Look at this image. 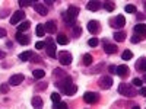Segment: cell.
<instances>
[{
    "label": "cell",
    "mask_w": 146,
    "mask_h": 109,
    "mask_svg": "<svg viewBox=\"0 0 146 109\" xmlns=\"http://www.w3.org/2000/svg\"><path fill=\"white\" fill-rule=\"evenodd\" d=\"M19 6H21V7H28V6H32V0H21V2H19Z\"/></svg>",
    "instance_id": "4dcf8cb0"
},
{
    "label": "cell",
    "mask_w": 146,
    "mask_h": 109,
    "mask_svg": "<svg viewBox=\"0 0 146 109\" xmlns=\"http://www.w3.org/2000/svg\"><path fill=\"white\" fill-rule=\"evenodd\" d=\"M76 92H78V87L75 86V84H70V86H67V87L64 89V93H66V95H69V96L75 95Z\"/></svg>",
    "instance_id": "44dd1931"
},
{
    "label": "cell",
    "mask_w": 146,
    "mask_h": 109,
    "mask_svg": "<svg viewBox=\"0 0 146 109\" xmlns=\"http://www.w3.org/2000/svg\"><path fill=\"white\" fill-rule=\"evenodd\" d=\"M108 70H110V73H113V74H117V67L115 66H110Z\"/></svg>",
    "instance_id": "60d3db41"
},
{
    "label": "cell",
    "mask_w": 146,
    "mask_h": 109,
    "mask_svg": "<svg viewBox=\"0 0 146 109\" xmlns=\"http://www.w3.org/2000/svg\"><path fill=\"white\" fill-rule=\"evenodd\" d=\"M92 60H94V58H92L91 54H85V55H83V64H85V66H91V64H92Z\"/></svg>",
    "instance_id": "484cf974"
},
{
    "label": "cell",
    "mask_w": 146,
    "mask_h": 109,
    "mask_svg": "<svg viewBox=\"0 0 146 109\" xmlns=\"http://www.w3.org/2000/svg\"><path fill=\"white\" fill-rule=\"evenodd\" d=\"M113 86V79L110 77V76H104V77H101V80H100V87L101 89H110Z\"/></svg>",
    "instance_id": "5b68a950"
},
{
    "label": "cell",
    "mask_w": 146,
    "mask_h": 109,
    "mask_svg": "<svg viewBox=\"0 0 146 109\" xmlns=\"http://www.w3.org/2000/svg\"><path fill=\"white\" fill-rule=\"evenodd\" d=\"M124 9H126V12H127V13H136V12H137L136 6H133V5H127Z\"/></svg>",
    "instance_id": "f546056e"
},
{
    "label": "cell",
    "mask_w": 146,
    "mask_h": 109,
    "mask_svg": "<svg viewBox=\"0 0 146 109\" xmlns=\"http://www.w3.org/2000/svg\"><path fill=\"white\" fill-rule=\"evenodd\" d=\"M34 9H35V12H36V13H40L41 16H45L47 15V6H44L42 3H35L34 5Z\"/></svg>",
    "instance_id": "7c38bea8"
},
{
    "label": "cell",
    "mask_w": 146,
    "mask_h": 109,
    "mask_svg": "<svg viewBox=\"0 0 146 109\" xmlns=\"http://www.w3.org/2000/svg\"><path fill=\"white\" fill-rule=\"evenodd\" d=\"M0 90H2L3 93H7L9 92V84H2V86H0Z\"/></svg>",
    "instance_id": "ab89813d"
},
{
    "label": "cell",
    "mask_w": 146,
    "mask_h": 109,
    "mask_svg": "<svg viewBox=\"0 0 146 109\" xmlns=\"http://www.w3.org/2000/svg\"><path fill=\"white\" fill-rule=\"evenodd\" d=\"M102 68H104V64H98V66H95V67L92 68V73H100Z\"/></svg>",
    "instance_id": "e575fe53"
},
{
    "label": "cell",
    "mask_w": 146,
    "mask_h": 109,
    "mask_svg": "<svg viewBox=\"0 0 146 109\" xmlns=\"http://www.w3.org/2000/svg\"><path fill=\"white\" fill-rule=\"evenodd\" d=\"M58 60H60V63H62L63 66H69L72 63V54L67 53V51H63V53L58 54Z\"/></svg>",
    "instance_id": "277c9868"
},
{
    "label": "cell",
    "mask_w": 146,
    "mask_h": 109,
    "mask_svg": "<svg viewBox=\"0 0 146 109\" xmlns=\"http://www.w3.org/2000/svg\"><path fill=\"white\" fill-rule=\"evenodd\" d=\"M118 92H120V95L127 96V98H133V96H136V95H137L136 90L133 89L130 84H127V83H121L120 86H118Z\"/></svg>",
    "instance_id": "7a4b0ae2"
},
{
    "label": "cell",
    "mask_w": 146,
    "mask_h": 109,
    "mask_svg": "<svg viewBox=\"0 0 146 109\" xmlns=\"http://www.w3.org/2000/svg\"><path fill=\"white\" fill-rule=\"evenodd\" d=\"M51 100L57 105L58 102H60V95L57 93V92H54V93H51Z\"/></svg>",
    "instance_id": "1f68e13d"
},
{
    "label": "cell",
    "mask_w": 146,
    "mask_h": 109,
    "mask_svg": "<svg viewBox=\"0 0 146 109\" xmlns=\"http://www.w3.org/2000/svg\"><path fill=\"white\" fill-rule=\"evenodd\" d=\"M44 47H45V42H42V41H40V42L35 44V48H36V50H42Z\"/></svg>",
    "instance_id": "74e56055"
},
{
    "label": "cell",
    "mask_w": 146,
    "mask_h": 109,
    "mask_svg": "<svg viewBox=\"0 0 146 109\" xmlns=\"http://www.w3.org/2000/svg\"><path fill=\"white\" fill-rule=\"evenodd\" d=\"M135 33L137 36H142V38H146V25H143V23L136 25L135 26Z\"/></svg>",
    "instance_id": "ba28073f"
},
{
    "label": "cell",
    "mask_w": 146,
    "mask_h": 109,
    "mask_svg": "<svg viewBox=\"0 0 146 109\" xmlns=\"http://www.w3.org/2000/svg\"><path fill=\"white\" fill-rule=\"evenodd\" d=\"M113 36H114V39H115L117 42H123V41L126 39V33H124V32H115Z\"/></svg>",
    "instance_id": "7402d4cb"
},
{
    "label": "cell",
    "mask_w": 146,
    "mask_h": 109,
    "mask_svg": "<svg viewBox=\"0 0 146 109\" xmlns=\"http://www.w3.org/2000/svg\"><path fill=\"white\" fill-rule=\"evenodd\" d=\"M131 109H140V106H133Z\"/></svg>",
    "instance_id": "7dc6e473"
},
{
    "label": "cell",
    "mask_w": 146,
    "mask_h": 109,
    "mask_svg": "<svg viewBox=\"0 0 146 109\" xmlns=\"http://www.w3.org/2000/svg\"><path fill=\"white\" fill-rule=\"evenodd\" d=\"M23 18H25V12H22V10L15 12V13L12 15V18H10V25H18L19 22L23 20Z\"/></svg>",
    "instance_id": "3957f363"
},
{
    "label": "cell",
    "mask_w": 146,
    "mask_h": 109,
    "mask_svg": "<svg viewBox=\"0 0 146 109\" xmlns=\"http://www.w3.org/2000/svg\"><path fill=\"white\" fill-rule=\"evenodd\" d=\"M5 57H6V53H5V51H0V60L5 58Z\"/></svg>",
    "instance_id": "f6af8a7d"
},
{
    "label": "cell",
    "mask_w": 146,
    "mask_h": 109,
    "mask_svg": "<svg viewBox=\"0 0 146 109\" xmlns=\"http://www.w3.org/2000/svg\"><path fill=\"white\" fill-rule=\"evenodd\" d=\"M29 26H31V22H29V20L21 22V25H18V32H23V31H27V29H29Z\"/></svg>",
    "instance_id": "ffe728a7"
},
{
    "label": "cell",
    "mask_w": 146,
    "mask_h": 109,
    "mask_svg": "<svg viewBox=\"0 0 146 109\" xmlns=\"http://www.w3.org/2000/svg\"><path fill=\"white\" fill-rule=\"evenodd\" d=\"M56 109H67V103H64V102H58V103L56 105Z\"/></svg>",
    "instance_id": "d590c367"
},
{
    "label": "cell",
    "mask_w": 146,
    "mask_h": 109,
    "mask_svg": "<svg viewBox=\"0 0 146 109\" xmlns=\"http://www.w3.org/2000/svg\"><path fill=\"white\" fill-rule=\"evenodd\" d=\"M83 99L86 103H95L98 100V93H94V92H86L83 95Z\"/></svg>",
    "instance_id": "8992f818"
},
{
    "label": "cell",
    "mask_w": 146,
    "mask_h": 109,
    "mask_svg": "<svg viewBox=\"0 0 146 109\" xmlns=\"http://www.w3.org/2000/svg\"><path fill=\"white\" fill-rule=\"evenodd\" d=\"M16 39H18V42L22 44V45H28V44H29V38H28L27 35H23L22 32H18V33H16Z\"/></svg>",
    "instance_id": "5bb4252c"
},
{
    "label": "cell",
    "mask_w": 146,
    "mask_h": 109,
    "mask_svg": "<svg viewBox=\"0 0 146 109\" xmlns=\"http://www.w3.org/2000/svg\"><path fill=\"white\" fill-rule=\"evenodd\" d=\"M32 76H34L35 79H42V77L45 76V71H44V70H41V68H38V70H34Z\"/></svg>",
    "instance_id": "d4e9b609"
},
{
    "label": "cell",
    "mask_w": 146,
    "mask_h": 109,
    "mask_svg": "<svg viewBox=\"0 0 146 109\" xmlns=\"http://www.w3.org/2000/svg\"><path fill=\"white\" fill-rule=\"evenodd\" d=\"M88 31L91 32V33H98L100 32V23L96 22V20H91L89 23H88Z\"/></svg>",
    "instance_id": "30bf717a"
},
{
    "label": "cell",
    "mask_w": 146,
    "mask_h": 109,
    "mask_svg": "<svg viewBox=\"0 0 146 109\" xmlns=\"http://www.w3.org/2000/svg\"><path fill=\"white\" fill-rule=\"evenodd\" d=\"M73 32H75V36H79V35H80V32H82V29H80L79 26H76V25H75V26H73Z\"/></svg>",
    "instance_id": "f35d334b"
},
{
    "label": "cell",
    "mask_w": 146,
    "mask_h": 109,
    "mask_svg": "<svg viewBox=\"0 0 146 109\" xmlns=\"http://www.w3.org/2000/svg\"><path fill=\"white\" fill-rule=\"evenodd\" d=\"M111 22L114 23L113 26H115V28H123V26L126 25V19H124L123 15H118V16H117L115 19H113Z\"/></svg>",
    "instance_id": "9c48e42d"
},
{
    "label": "cell",
    "mask_w": 146,
    "mask_h": 109,
    "mask_svg": "<svg viewBox=\"0 0 146 109\" xmlns=\"http://www.w3.org/2000/svg\"><path fill=\"white\" fill-rule=\"evenodd\" d=\"M139 39H140V36H137V35H135V36H133V38H131V42H139Z\"/></svg>",
    "instance_id": "7bdbcfd3"
},
{
    "label": "cell",
    "mask_w": 146,
    "mask_h": 109,
    "mask_svg": "<svg viewBox=\"0 0 146 109\" xmlns=\"http://www.w3.org/2000/svg\"><path fill=\"white\" fill-rule=\"evenodd\" d=\"M44 33H45V28H44V25H36V36H44Z\"/></svg>",
    "instance_id": "4316f807"
},
{
    "label": "cell",
    "mask_w": 146,
    "mask_h": 109,
    "mask_svg": "<svg viewBox=\"0 0 146 109\" xmlns=\"http://www.w3.org/2000/svg\"><path fill=\"white\" fill-rule=\"evenodd\" d=\"M101 2H98V0H92V2H88L86 5V9L88 10H92V12H96V10H100L101 9Z\"/></svg>",
    "instance_id": "8fae6325"
},
{
    "label": "cell",
    "mask_w": 146,
    "mask_h": 109,
    "mask_svg": "<svg viewBox=\"0 0 146 109\" xmlns=\"http://www.w3.org/2000/svg\"><path fill=\"white\" fill-rule=\"evenodd\" d=\"M143 80H145V81H146V74H145V77H143Z\"/></svg>",
    "instance_id": "c3c4849f"
},
{
    "label": "cell",
    "mask_w": 146,
    "mask_h": 109,
    "mask_svg": "<svg viewBox=\"0 0 146 109\" xmlns=\"http://www.w3.org/2000/svg\"><path fill=\"white\" fill-rule=\"evenodd\" d=\"M54 76H56V77H57V76L60 77V76H64V73H63L62 68H56V70H54Z\"/></svg>",
    "instance_id": "8d00e7d4"
},
{
    "label": "cell",
    "mask_w": 146,
    "mask_h": 109,
    "mask_svg": "<svg viewBox=\"0 0 146 109\" xmlns=\"http://www.w3.org/2000/svg\"><path fill=\"white\" fill-rule=\"evenodd\" d=\"M29 58H32V53L31 51H25V53L19 54V60H22V61H28Z\"/></svg>",
    "instance_id": "cb8c5ba5"
},
{
    "label": "cell",
    "mask_w": 146,
    "mask_h": 109,
    "mask_svg": "<svg viewBox=\"0 0 146 109\" xmlns=\"http://www.w3.org/2000/svg\"><path fill=\"white\" fill-rule=\"evenodd\" d=\"M32 106L34 109H42V99L40 96H34L32 98Z\"/></svg>",
    "instance_id": "2e32d148"
},
{
    "label": "cell",
    "mask_w": 146,
    "mask_h": 109,
    "mask_svg": "<svg viewBox=\"0 0 146 109\" xmlns=\"http://www.w3.org/2000/svg\"><path fill=\"white\" fill-rule=\"evenodd\" d=\"M57 42H58L60 45H66V44L69 42V39H67V36H66L64 33H58V36H57Z\"/></svg>",
    "instance_id": "603a6c76"
},
{
    "label": "cell",
    "mask_w": 146,
    "mask_h": 109,
    "mask_svg": "<svg viewBox=\"0 0 146 109\" xmlns=\"http://www.w3.org/2000/svg\"><path fill=\"white\" fill-rule=\"evenodd\" d=\"M104 51L107 54H114L117 53V47L114 44H104Z\"/></svg>",
    "instance_id": "ac0fdd59"
},
{
    "label": "cell",
    "mask_w": 146,
    "mask_h": 109,
    "mask_svg": "<svg viewBox=\"0 0 146 109\" xmlns=\"http://www.w3.org/2000/svg\"><path fill=\"white\" fill-rule=\"evenodd\" d=\"M136 68L139 70V71H146V57H142L139 61H137V64H136Z\"/></svg>",
    "instance_id": "d6986e66"
},
{
    "label": "cell",
    "mask_w": 146,
    "mask_h": 109,
    "mask_svg": "<svg viewBox=\"0 0 146 109\" xmlns=\"http://www.w3.org/2000/svg\"><path fill=\"white\" fill-rule=\"evenodd\" d=\"M127 73H129V67L127 66H118L117 67V76H120V77H126L127 76Z\"/></svg>",
    "instance_id": "9a60e30c"
},
{
    "label": "cell",
    "mask_w": 146,
    "mask_h": 109,
    "mask_svg": "<svg viewBox=\"0 0 146 109\" xmlns=\"http://www.w3.org/2000/svg\"><path fill=\"white\" fill-rule=\"evenodd\" d=\"M6 33H7V32H6L3 28H0V38H5V36H6Z\"/></svg>",
    "instance_id": "b9f144b4"
},
{
    "label": "cell",
    "mask_w": 146,
    "mask_h": 109,
    "mask_svg": "<svg viewBox=\"0 0 146 109\" xmlns=\"http://www.w3.org/2000/svg\"><path fill=\"white\" fill-rule=\"evenodd\" d=\"M44 87H47V84H40V86H38V87H36V89H38V90H40V89H44Z\"/></svg>",
    "instance_id": "bcb514c9"
},
{
    "label": "cell",
    "mask_w": 146,
    "mask_h": 109,
    "mask_svg": "<svg viewBox=\"0 0 146 109\" xmlns=\"http://www.w3.org/2000/svg\"><path fill=\"white\" fill-rule=\"evenodd\" d=\"M140 95L142 96H146V87H140Z\"/></svg>",
    "instance_id": "ee69618b"
},
{
    "label": "cell",
    "mask_w": 146,
    "mask_h": 109,
    "mask_svg": "<svg viewBox=\"0 0 146 109\" xmlns=\"http://www.w3.org/2000/svg\"><path fill=\"white\" fill-rule=\"evenodd\" d=\"M23 74H13L10 79H9V84L10 86H18V84H21L23 81Z\"/></svg>",
    "instance_id": "52a82bcc"
},
{
    "label": "cell",
    "mask_w": 146,
    "mask_h": 109,
    "mask_svg": "<svg viewBox=\"0 0 146 109\" xmlns=\"http://www.w3.org/2000/svg\"><path fill=\"white\" fill-rule=\"evenodd\" d=\"M98 42H100L98 38H91V39L88 41V45H89V47H96V45H98Z\"/></svg>",
    "instance_id": "d6a6232c"
},
{
    "label": "cell",
    "mask_w": 146,
    "mask_h": 109,
    "mask_svg": "<svg viewBox=\"0 0 146 109\" xmlns=\"http://www.w3.org/2000/svg\"><path fill=\"white\" fill-rule=\"evenodd\" d=\"M104 9L108 10V12H113V10L115 9V5H114L113 2H105V3H104Z\"/></svg>",
    "instance_id": "83f0119b"
},
{
    "label": "cell",
    "mask_w": 146,
    "mask_h": 109,
    "mask_svg": "<svg viewBox=\"0 0 146 109\" xmlns=\"http://www.w3.org/2000/svg\"><path fill=\"white\" fill-rule=\"evenodd\" d=\"M47 54L50 57H56V44L48 41V45H47Z\"/></svg>",
    "instance_id": "e0dca14e"
},
{
    "label": "cell",
    "mask_w": 146,
    "mask_h": 109,
    "mask_svg": "<svg viewBox=\"0 0 146 109\" xmlns=\"http://www.w3.org/2000/svg\"><path fill=\"white\" fill-rule=\"evenodd\" d=\"M44 28H45L47 32H50V33H54L57 31V26H56V22L54 20H48L45 25H44Z\"/></svg>",
    "instance_id": "4fadbf2b"
},
{
    "label": "cell",
    "mask_w": 146,
    "mask_h": 109,
    "mask_svg": "<svg viewBox=\"0 0 146 109\" xmlns=\"http://www.w3.org/2000/svg\"><path fill=\"white\" fill-rule=\"evenodd\" d=\"M133 86H136V87H140L142 84H143V80H140V79H133Z\"/></svg>",
    "instance_id": "836d02e7"
},
{
    "label": "cell",
    "mask_w": 146,
    "mask_h": 109,
    "mask_svg": "<svg viewBox=\"0 0 146 109\" xmlns=\"http://www.w3.org/2000/svg\"><path fill=\"white\" fill-rule=\"evenodd\" d=\"M121 58H123V60H126V61H127V60L133 58V53H131L130 50H126L123 54H121Z\"/></svg>",
    "instance_id": "f1b7e54d"
},
{
    "label": "cell",
    "mask_w": 146,
    "mask_h": 109,
    "mask_svg": "<svg viewBox=\"0 0 146 109\" xmlns=\"http://www.w3.org/2000/svg\"><path fill=\"white\" fill-rule=\"evenodd\" d=\"M78 13H79V9L75 7V6H70L63 13V19H64V22L67 23L69 26H75V25H73V22H75V19L78 18Z\"/></svg>",
    "instance_id": "6da1fadb"
}]
</instances>
